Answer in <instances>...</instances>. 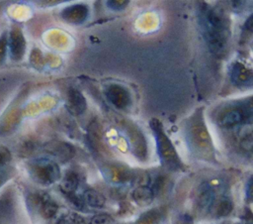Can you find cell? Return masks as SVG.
Here are the masks:
<instances>
[{
  "label": "cell",
  "instance_id": "1",
  "mask_svg": "<svg viewBox=\"0 0 253 224\" xmlns=\"http://www.w3.org/2000/svg\"><path fill=\"white\" fill-rule=\"evenodd\" d=\"M200 25L208 47L215 56L224 57L231 34V21L220 7L202 4L200 9Z\"/></svg>",
  "mask_w": 253,
  "mask_h": 224
},
{
  "label": "cell",
  "instance_id": "2",
  "mask_svg": "<svg viewBox=\"0 0 253 224\" xmlns=\"http://www.w3.org/2000/svg\"><path fill=\"white\" fill-rule=\"evenodd\" d=\"M185 135L191 151L204 159L213 158L214 146L205 124L203 108L197 109L185 125Z\"/></svg>",
  "mask_w": 253,
  "mask_h": 224
},
{
  "label": "cell",
  "instance_id": "3",
  "mask_svg": "<svg viewBox=\"0 0 253 224\" xmlns=\"http://www.w3.org/2000/svg\"><path fill=\"white\" fill-rule=\"evenodd\" d=\"M149 126L153 131L156 141L157 147V154L160 158L161 164L169 170L175 171L182 168V163L179 159V156L175 150V148L169 138L164 133L163 126L161 122L156 119L152 118L149 121Z\"/></svg>",
  "mask_w": 253,
  "mask_h": 224
},
{
  "label": "cell",
  "instance_id": "4",
  "mask_svg": "<svg viewBox=\"0 0 253 224\" xmlns=\"http://www.w3.org/2000/svg\"><path fill=\"white\" fill-rule=\"evenodd\" d=\"M29 171L31 177L41 184L49 185L56 182L61 177V171L59 166L47 159H40L33 161L30 164Z\"/></svg>",
  "mask_w": 253,
  "mask_h": 224
},
{
  "label": "cell",
  "instance_id": "5",
  "mask_svg": "<svg viewBox=\"0 0 253 224\" xmlns=\"http://www.w3.org/2000/svg\"><path fill=\"white\" fill-rule=\"evenodd\" d=\"M251 119L252 103L248 100V102L225 110L218 118V124L224 128H231L242 123H250Z\"/></svg>",
  "mask_w": 253,
  "mask_h": 224
},
{
  "label": "cell",
  "instance_id": "6",
  "mask_svg": "<svg viewBox=\"0 0 253 224\" xmlns=\"http://www.w3.org/2000/svg\"><path fill=\"white\" fill-rule=\"evenodd\" d=\"M126 132L128 134L133 154L140 160H145L148 155V147L144 134L136 125L130 122H126Z\"/></svg>",
  "mask_w": 253,
  "mask_h": 224
},
{
  "label": "cell",
  "instance_id": "7",
  "mask_svg": "<svg viewBox=\"0 0 253 224\" xmlns=\"http://www.w3.org/2000/svg\"><path fill=\"white\" fill-rule=\"evenodd\" d=\"M7 48L11 60L15 62L21 61L26 53V39L22 30L14 27L7 37Z\"/></svg>",
  "mask_w": 253,
  "mask_h": 224
},
{
  "label": "cell",
  "instance_id": "8",
  "mask_svg": "<svg viewBox=\"0 0 253 224\" xmlns=\"http://www.w3.org/2000/svg\"><path fill=\"white\" fill-rule=\"evenodd\" d=\"M108 100L117 108L123 109L131 103V95L125 88L119 85H111L105 90Z\"/></svg>",
  "mask_w": 253,
  "mask_h": 224
},
{
  "label": "cell",
  "instance_id": "9",
  "mask_svg": "<svg viewBox=\"0 0 253 224\" xmlns=\"http://www.w3.org/2000/svg\"><path fill=\"white\" fill-rule=\"evenodd\" d=\"M47 152L55 157L60 162L65 163L71 160L75 155V149L72 145L66 142L54 141L47 145L46 147Z\"/></svg>",
  "mask_w": 253,
  "mask_h": 224
},
{
  "label": "cell",
  "instance_id": "10",
  "mask_svg": "<svg viewBox=\"0 0 253 224\" xmlns=\"http://www.w3.org/2000/svg\"><path fill=\"white\" fill-rule=\"evenodd\" d=\"M66 107L73 115H80L87 108V102L83 94L76 89H69L67 92Z\"/></svg>",
  "mask_w": 253,
  "mask_h": 224
},
{
  "label": "cell",
  "instance_id": "11",
  "mask_svg": "<svg viewBox=\"0 0 253 224\" xmlns=\"http://www.w3.org/2000/svg\"><path fill=\"white\" fill-rule=\"evenodd\" d=\"M231 78L233 84L241 87H250L253 82L252 70L243 65L236 63L233 65L231 72Z\"/></svg>",
  "mask_w": 253,
  "mask_h": 224
},
{
  "label": "cell",
  "instance_id": "12",
  "mask_svg": "<svg viewBox=\"0 0 253 224\" xmlns=\"http://www.w3.org/2000/svg\"><path fill=\"white\" fill-rule=\"evenodd\" d=\"M63 18L73 24H79L82 23L88 16V8L85 5H72L69 7H66L62 12Z\"/></svg>",
  "mask_w": 253,
  "mask_h": 224
},
{
  "label": "cell",
  "instance_id": "13",
  "mask_svg": "<svg viewBox=\"0 0 253 224\" xmlns=\"http://www.w3.org/2000/svg\"><path fill=\"white\" fill-rule=\"evenodd\" d=\"M214 200H215V194L212 186L206 182L203 183L199 188L198 194H197L198 206L203 210H207L212 206V204L214 203Z\"/></svg>",
  "mask_w": 253,
  "mask_h": 224
},
{
  "label": "cell",
  "instance_id": "14",
  "mask_svg": "<svg viewBox=\"0 0 253 224\" xmlns=\"http://www.w3.org/2000/svg\"><path fill=\"white\" fill-rule=\"evenodd\" d=\"M133 200L140 206L149 205L154 198L151 189L148 185H140L133 192Z\"/></svg>",
  "mask_w": 253,
  "mask_h": 224
},
{
  "label": "cell",
  "instance_id": "15",
  "mask_svg": "<svg viewBox=\"0 0 253 224\" xmlns=\"http://www.w3.org/2000/svg\"><path fill=\"white\" fill-rule=\"evenodd\" d=\"M78 183H79L78 176L73 172H69L64 176L63 179L61 182L60 188L64 195L70 196V195H73L77 190Z\"/></svg>",
  "mask_w": 253,
  "mask_h": 224
},
{
  "label": "cell",
  "instance_id": "16",
  "mask_svg": "<svg viewBox=\"0 0 253 224\" xmlns=\"http://www.w3.org/2000/svg\"><path fill=\"white\" fill-rule=\"evenodd\" d=\"M82 201L91 207H102L106 202L105 197L94 190H87L84 192Z\"/></svg>",
  "mask_w": 253,
  "mask_h": 224
},
{
  "label": "cell",
  "instance_id": "17",
  "mask_svg": "<svg viewBox=\"0 0 253 224\" xmlns=\"http://www.w3.org/2000/svg\"><path fill=\"white\" fill-rule=\"evenodd\" d=\"M107 176L110 180L115 182H124L132 179V174L130 171L120 167H111L108 170Z\"/></svg>",
  "mask_w": 253,
  "mask_h": 224
},
{
  "label": "cell",
  "instance_id": "18",
  "mask_svg": "<svg viewBox=\"0 0 253 224\" xmlns=\"http://www.w3.org/2000/svg\"><path fill=\"white\" fill-rule=\"evenodd\" d=\"M233 209V204L230 199H221L216 204V214L219 217L228 216Z\"/></svg>",
  "mask_w": 253,
  "mask_h": 224
},
{
  "label": "cell",
  "instance_id": "19",
  "mask_svg": "<svg viewBox=\"0 0 253 224\" xmlns=\"http://www.w3.org/2000/svg\"><path fill=\"white\" fill-rule=\"evenodd\" d=\"M58 205L51 200L41 201V213L45 218H52L58 212Z\"/></svg>",
  "mask_w": 253,
  "mask_h": 224
},
{
  "label": "cell",
  "instance_id": "20",
  "mask_svg": "<svg viewBox=\"0 0 253 224\" xmlns=\"http://www.w3.org/2000/svg\"><path fill=\"white\" fill-rule=\"evenodd\" d=\"M159 219V212L156 210H151L146 212L138 221V224H155Z\"/></svg>",
  "mask_w": 253,
  "mask_h": 224
},
{
  "label": "cell",
  "instance_id": "21",
  "mask_svg": "<svg viewBox=\"0 0 253 224\" xmlns=\"http://www.w3.org/2000/svg\"><path fill=\"white\" fill-rule=\"evenodd\" d=\"M58 224H86V223H85V220H84L83 217L80 216L79 214L70 213L61 218Z\"/></svg>",
  "mask_w": 253,
  "mask_h": 224
},
{
  "label": "cell",
  "instance_id": "22",
  "mask_svg": "<svg viewBox=\"0 0 253 224\" xmlns=\"http://www.w3.org/2000/svg\"><path fill=\"white\" fill-rule=\"evenodd\" d=\"M7 33L4 32L0 35V66H1L5 60L6 56L8 53V48H7Z\"/></svg>",
  "mask_w": 253,
  "mask_h": 224
},
{
  "label": "cell",
  "instance_id": "23",
  "mask_svg": "<svg viewBox=\"0 0 253 224\" xmlns=\"http://www.w3.org/2000/svg\"><path fill=\"white\" fill-rule=\"evenodd\" d=\"M11 160V155L10 152L8 151V149L5 147H0V174L4 172L7 164Z\"/></svg>",
  "mask_w": 253,
  "mask_h": 224
},
{
  "label": "cell",
  "instance_id": "24",
  "mask_svg": "<svg viewBox=\"0 0 253 224\" xmlns=\"http://www.w3.org/2000/svg\"><path fill=\"white\" fill-rule=\"evenodd\" d=\"M114 221V219L109 214H97L94 215L91 220L90 224H111Z\"/></svg>",
  "mask_w": 253,
  "mask_h": 224
},
{
  "label": "cell",
  "instance_id": "25",
  "mask_svg": "<svg viewBox=\"0 0 253 224\" xmlns=\"http://www.w3.org/2000/svg\"><path fill=\"white\" fill-rule=\"evenodd\" d=\"M128 1H122V0L118 1L117 0V1H108V6L113 10H121L128 5Z\"/></svg>",
  "mask_w": 253,
  "mask_h": 224
},
{
  "label": "cell",
  "instance_id": "26",
  "mask_svg": "<svg viewBox=\"0 0 253 224\" xmlns=\"http://www.w3.org/2000/svg\"><path fill=\"white\" fill-rule=\"evenodd\" d=\"M7 178H8V172H7V170H5L4 172H2L1 174H0V186H1V185L4 183V181L6 180Z\"/></svg>",
  "mask_w": 253,
  "mask_h": 224
},
{
  "label": "cell",
  "instance_id": "27",
  "mask_svg": "<svg viewBox=\"0 0 253 224\" xmlns=\"http://www.w3.org/2000/svg\"><path fill=\"white\" fill-rule=\"evenodd\" d=\"M244 27H245V29L249 30L250 32L252 31V15L247 19V21H246V23H245Z\"/></svg>",
  "mask_w": 253,
  "mask_h": 224
},
{
  "label": "cell",
  "instance_id": "28",
  "mask_svg": "<svg viewBox=\"0 0 253 224\" xmlns=\"http://www.w3.org/2000/svg\"><path fill=\"white\" fill-rule=\"evenodd\" d=\"M178 224H192V220L188 216H184L181 218V220L178 222Z\"/></svg>",
  "mask_w": 253,
  "mask_h": 224
},
{
  "label": "cell",
  "instance_id": "29",
  "mask_svg": "<svg viewBox=\"0 0 253 224\" xmlns=\"http://www.w3.org/2000/svg\"><path fill=\"white\" fill-rule=\"evenodd\" d=\"M228 224H237V223H228Z\"/></svg>",
  "mask_w": 253,
  "mask_h": 224
}]
</instances>
